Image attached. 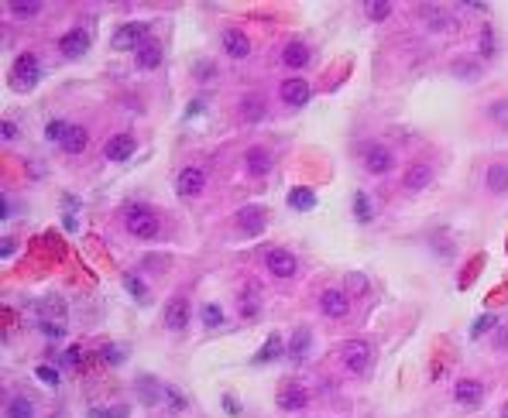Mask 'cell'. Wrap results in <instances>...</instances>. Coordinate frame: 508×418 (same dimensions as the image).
Returning <instances> with one entry per match:
<instances>
[{"mask_svg":"<svg viewBox=\"0 0 508 418\" xmlns=\"http://www.w3.org/2000/svg\"><path fill=\"white\" fill-rule=\"evenodd\" d=\"M289 206L299 209V212H306V209L316 206V192L309 189V185H296L292 192H289Z\"/></svg>","mask_w":508,"mask_h":418,"instance_id":"obj_21","label":"cell"},{"mask_svg":"<svg viewBox=\"0 0 508 418\" xmlns=\"http://www.w3.org/2000/svg\"><path fill=\"white\" fill-rule=\"evenodd\" d=\"M282 62H285V69H306V65H309V45L289 42L282 48Z\"/></svg>","mask_w":508,"mask_h":418,"instance_id":"obj_18","label":"cell"},{"mask_svg":"<svg viewBox=\"0 0 508 418\" xmlns=\"http://www.w3.org/2000/svg\"><path fill=\"white\" fill-rule=\"evenodd\" d=\"M223 412H230V415H237V412H241V408H237V401H234L230 394L223 398Z\"/></svg>","mask_w":508,"mask_h":418,"instance_id":"obj_49","label":"cell"},{"mask_svg":"<svg viewBox=\"0 0 508 418\" xmlns=\"http://www.w3.org/2000/svg\"><path fill=\"white\" fill-rule=\"evenodd\" d=\"M488 189L491 192H508V165L488 168Z\"/></svg>","mask_w":508,"mask_h":418,"instance_id":"obj_25","label":"cell"},{"mask_svg":"<svg viewBox=\"0 0 508 418\" xmlns=\"http://www.w3.org/2000/svg\"><path fill=\"white\" fill-rule=\"evenodd\" d=\"M502 418H508V401H505V405H502Z\"/></svg>","mask_w":508,"mask_h":418,"instance_id":"obj_52","label":"cell"},{"mask_svg":"<svg viewBox=\"0 0 508 418\" xmlns=\"http://www.w3.org/2000/svg\"><path fill=\"white\" fill-rule=\"evenodd\" d=\"M481 52H484V55H491V52H495V35H491V28H484V31H481Z\"/></svg>","mask_w":508,"mask_h":418,"instance_id":"obj_42","label":"cell"},{"mask_svg":"<svg viewBox=\"0 0 508 418\" xmlns=\"http://www.w3.org/2000/svg\"><path fill=\"white\" fill-rule=\"evenodd\" d=\"M454 398L461 401V405H481V398H484V384L481 380H474V377H464V380H457V387H454Z\"/></svg>","mask_w":508,"mask_h":418,"instance_id":"obj_15","label":"cell"},{"mask_svg":"<svg viewBox=\"0 0 508 418\" xmlns=\"http://www.w3.org/2000/svg\"><path fill=\"white\" fill-rule=\"evenodd\" d=\"M42 79V65H38V55L35 52H24L14 59V69H10V86L14 89H35Z\"/></svg>","mask_w":508,"mask_h":418,"instance_id":"obj_2","label":"cell"},{"mask_svg":"<svg viewBox=\"0 0 508 418\" xmlns=\"http://www.w3.org/2000/svg\"><path fill=\"white\" fill-rule=\"evenodd\" d=\"M7 418H35V405H31V398L14 394V398L7 401Z\"/></svg>","mask_w":508,"mask_h":418,"instance_id":"obj_23","label":"cell"},{"mask_svg":"<svg viewBox=\"0 0 508 418\" xmlns=\"http://www.w3.org/2000/svg\"><path fill=\"white\" fill-rule=\"evenodd\" d=\"M354 216H357L361 223H368V219L375 216V209H371V199H368L364 192H357V196H354Z\"/></svg>","mask_w":508,"mask_h":418,"instance_id":"obj_31","label":"cell"},{"mask_svg":"<svg viewBox=\"0 0 508 418\" xmlns=\"http://www.w3.org/2000/svg\"><path fill=\"white\" fill-rule=\"evenodd\" d=\"M35 374L42 377L45 384H59V371H55V367H48V364H42V367H38Z\"/></svg>","mask_w":508,"mask_h":418,"instance_id":"obj_41","label":"cell"},{"mask_svg":"<svg viewBox=\"0 0 508 418\" xmlns=\"http://www.w3.org/2000/svg\"><path fill=\"white\" fill-rule=\"evenodd\" d=\"M45 312H48L52 319H62V316H66V302H62L59 295H52V298H45Z\"/></svg>","mask_w":508,"mask_h":418,"instance_id":"obj_35","label":"cell"},{"mask_svg":"<svg viewBox=\"0 0 508 418\" xmlns=\"http://www.w3.org/2000/svg\"><path fill=\"white\" fill-rule=\"evenodd\" d=\"M264 264H268V271L275 274V278H292L299 268L296 254L285 251V247H271V251L264 254Z\"/></svg>","mask_w":508,"mask_h":418,"instance_id":"obj_6","label":"cell"},{"mask_svg":"<svg viewBox=\"0 0 508 418\" xmlns=\"http://www.w3.org/2000/svg\"><path fill=\"white\" fill-rule=\"evenodd\" d=\"M320 312L330 316V319H343L350 312V298L340 292V288H327V292L320 295Z\"/></svg>","mask_w":508,"mask_h":418,"instance_id":"obj_10","label":"cell"},{"mask_svg":"<svg viewBox=\"0 0 508 418\" xmlns=\"http://www.w3.org/2000/svg\"><path fill=\"white\" fill-rule=\"evenodd\" d=\"M203 323H207V326H220V323H223L220 305H203Z\"/></svg>","mask_w":508,"mask_h":418,"instance_id":"obj_39","label":"cell"},{"mask_svg":"<svg viewBox=\"0 0 508 418\" xmlns=\"http://www.w3.org/2000/svg\"><path fill=\"white\" fill-rule=\"evenodd\" d=\"M498 346H505L508 350V330H498Z\"/></svg>","mask_w":508,"mask_h":418,"instance_id":"obj_51","label":"cell"},{"mask_svg":"<svg viewBox=\"0 0 508 418\" xmlns=\"http://www.w3.org/2000/svg\"><path fill=\"white\" fill-rule=\"evenodd\" d=\"M364 14H368L371 21H384V17L391 14V3H388V0H368V3H364Z\"/></svg>","mask_w":508,"mask_h":418,"instance_id":"obj_30","label":"cell"},{"mask_svg":"<svg viewBox=\"0 0 508 418\" xmlns=\"http://www.w3.org/2000/svg\"><path fill=\"white\" fill-rule=\"evenodd\" d=\"M186 323H189V302L182 295H175L169 305H165V326L179 333V330H186Z\"/></svg>","mask_w":508,"mask_h":418,"instance_id":"obj_14","label":"cell"},{"mask_svg":"<svg viewBox=\"0 0 508 418\" xmlns=\"http://www.w3.org/2000/svg\"><path fill=\"white\" fill-rule=\"evenodd\" d=\"M340 360H343V367H347L350 374H364V371L371 367V343H364V339H347L343 350H340Z\"/></svg>","mask_w":508,"mask_h":418,"instance_id":"obj_3","label":"cell"},{"mask_svg":"<svg viewBox=\"0 0 508 418\" xmlns=\"http://www.w3.org/2000/svg\"><path fill=\"white\" fill-rule=\"evenodd\" d=\"M38 330H42L45 336H52V339H62V336H66V326H62V323H38Z\"/></svg>","mask_w":508,"mask_h":418,"instance_id":"obj_40","label":"cell"},{"mask_svg":"<svg viewBox=\"0 0 508 418\" xmlns=\"http://www.w3.org/2000/svg\"><path fill=\"white\" fill-rule=\"evenodd\" d=\"M89 418H127V405H121V408H89Z\"/></svg>","mask_w":508,"mask_h":418,"instance_id":"obj_37","label":"cell"},{"mask_svg":"<svg viewBox=\"0 0 508 418\" xmlns=\"http://www.w3.org/2000/svg\"><path fill=\"white\" fill-rule=\"evenodd\" d=\"M134 387H137V394L144 398V405H155V401H158V384H155V377H137Z\"/></svg>","mask_w":508,"mask_h":418,"instance_id":"obj_27","label":"cell"},{"mask_svg":"<svg viewBox=\"0 0 508 418\" xmlns=\"http://www.w3.org/2000/svg\"><path fill=\"white\" fill-rule=\"evenodd\" d=\"M244 162H248V171H254V175H268L271 171V155L264 148H251Z\"/></svg>","mask_w":508,"mask_h":418,"instance_id":"obj_22","label":"cell"},{"mask_svg":"<svg viewBox=\"0 0 508 418\" xmlns=\"http://www.w3.org/2000/svg\"><path fill=\"white\" fill-rule=\"evenodd\" d=\"M495 326H498V316H481V319L470 326V336L477 339V336H484L488 330H495Z\"/></svg>","mask_w":508,"mask_h":418,"instance_id":"obj_34","label":"cell"},{"mask_svg":"<svg viewBox=\"0 0 508 418\" xmlns=\"http://www.w3.org/2000/svg\"><path fill=\"white\" fill-rule=\"evenodd\" d=\"M309 405V391L302 387V384H285L282 391H278V408H285V412H302Z\"/></svg>","mask_w":508,"mask_h":418,"instance_id":"obj_12","label":"cell"},{"mask_svg":"<svg viewBox=\"0 0 508 418\" xmlns=\"http://www.w3.org/2000/svg\"><path fill=\"white\" fill-rule=\"evenodd\" d=\"M0 254H3V261H7V257L14 254V240H3V244H0Z\"/></svg>","mask_w":508,"mask_h":418,"instance_id":"obj_50","label":"cell"},{"mask_svg":"<svg viewBox=\"0 0 508 418\" xmlns=\"http://www.w3.org/2000/svg\"><path fill=\"white\" fill-rule=\"evenodd\" d=\"M203 189H207V175H203V171H200L196 165L182 168V171L175 175V192H179V196H186V199H196Z\"/></svg>","mask_w":508,"mask_h":418,"instance_id":"obj_5","label":"cell"},{"mask_svg":"<svg viewBox=\"0 0 508 418\" xmlns=\"http://www.w3.org/2000/svg\"><path fill=\"white\" fill-rule=\"evenodd\" d=\"M124 223H127V233L137 237V240H155V237L162 233L158 216H155L148 206H141V203H130V206H127Z\"/></svg>","mask_w":508,"mask_h":418,"instance_id":"obj_1","label":"cell"},{"mask_svg":"<svg viewBox=\"0 0 508 418\" xmlns=\"http://www.w3.org/2000/svg\"><path fill=\"white\" fill-rule=\"evenodd\" d=\"M347 285H354V292H368V278H361V274H350Z\"/></svg>","mask_w":508,"mask_h":418,"instance_id":"obj_46","label":"cell"},{"mask_svg":"<svg viewBox=\"0 0 508 418\" xmlns=\"http://www.w3.org/2000/svg\"><path fill=\"white\" fill-rule=\"evenodd\" d=\"M309 96H313V89L306 79H285L282 83V100L289 103V107H302V103H309Z\"/></svg>","mask_w":508,"mask_h":418,"instance_id":"obj_17","label":"cell"},{"mask_svg":"<svg viewBox=\"0 0 508 418\" xmlns=\"http://www.w3.org/2000/svg\"><path fill=\"white\" fill-rule=\"evenodd\" d=\"M429 24H433L436 31H454V17H433Z\"/></svg>","mask_w":508,"mask_h":418,"instance_id":"obj_44","label":"cell"},{"mask_svg":"<svg viewBox=\"0 0 508 418\" xmlns=\"http://www.w3.org/2000/svg\"><path fill=\"white\" fill-rule=\"evenodd\" d=\"M429 182H433V168L429 165H412L405 171V189H409V192H419V189H426Z\"/></svg>","mask_w":508,"mask_h":418,"instance_id":"obj_19","label":"cell"},{"mask_svg":"<svg viewBox=\"0 0 508 418\" xmlns=\"http://www.w3.org/2000/svg\"><path fill=\"white\" fill-rule=\"evenodd\" d=\"M80 360H83V353H80V346H69V350L62 353V367H66V371H73V367H80Z\"/></svg>","mask_w":508,"mask_h":418,"instance_id":"obj_38","label":"cell"},{"mask_svg":"<svg viewBox=\"0 0 508 418\" xmlns=\"http://www.w3.org/2000/svg\"><path fill=\"white\" fill-rule=\"evenodd\" d=\"M0 137H3V141H14V137H17V127H14V121H3V124H0Z\"/></svg>","mask_w":508,"mask_h":418,"instance_id":"obj_43","label":"cell"},{"mask_svg":"<svg viewBox=\"0 0 508 418\" xmlns=\"http://www.w3.org/2000/svg\"><path fill=\"white\" fill-rule=\"evenodd\" d=\"M124 285H127V292L134 295L137 302H148V288H144V281H141L137 274H130V271H127V274H124Z\"/></svg>","mask_w":508,"mask_h":418,"instance_id":"obj_32","label":"cell"},{"mask_svg":"<svg viewBox=\"0 0 508 418\" xmlns=\"http://www.w3.org/2000/svg\"><path fill=\"white\" fill-rule=\"evenodd\" d=\"M165 398H169L175 408H186V401H182V394H179V391H165Z\"/></svg>","mask_w":508,"mask_h":418,"instance_id":"obj_48","label":"cell"},{"mask_svg":"<svg viewBox=\"0 0 508 418\" xmlns=\"http://www.w3.org/2000/svg\"><path fill=\"white\" fill-rule=\"evenodd\" d=\"M144 42H148V24H141V21H127L114 31V48H121V52L141 48Z\"/></svg>","mask_w":508,"mask_h":418,"instance_id":"obj_4","label":"cell"},{"mask_svg":"<svg viewBox=\"0 0 508 418\" xmlns=\"http://www.w3.org/2000/svg\"><path fill=\"white\" fill-rule=\"evenodd\" d=\"M282 350H285V346H282V336H268V343H264V350L254 357V364H268V360H275Z\"/></svg>","mask_w":508,"mask_h":418,"instance_id":"obj_29","label":"cell"},{"mask_svg":"<svg viewBox=\"0 0 508 418\" xmlns=\"http://www.w3.org/2000/svg\"><path fill=\"white\" fill-rule=\"evenodd\" d=\"M223 52H227L230 59H248V55H251V42H248V35L237 31V28L223 31Z\"/></svg>","mask_w":508,"mask_h":418,"instance_id":"obj_16","label":"cell"},{"mask_svg":"<svg viewBox=\"0 0 508 418\" xmlns=\"http://www.w3.org/2000/svg\"><path fill=\"white\" fill-rule=\"evenodd\" d=\"M391 165H395V155L384 144H368L364 148V168L371 175H384V171H391Z\"/></svg>","mask_w":508,"mask_h":418,"instance_id":"obj_9","label":"cell"},{"mask_svg":"<svg viewBox=\"0 0 508 418\" xmlns=\"http://www.w3.org/2000/svg\"><path fill=\"white\" fill-rule=\"evenodd\" d=\"M7 10H10L14 17H35V14H42V3H38V0H10Z\"/></svg>","mask_w":508,"mask_h":418,"instance_id":"obj_26","label":"cell"},{"mask_svg":"<svg viewBox=\"0 0 508 418\" xmlns=\"http://www.w3.org/2000/svg\"><path fill=\"white\" fill-rule=\"evenodd\" d=\"M309 343H313V333H309V330H296L292 343H289V353H292L296 360H302V357H306V350H309Z\"/></svg>","mask_w":508,"mask_h":418,"instance_id":"obj_28","label":"cell"},{"mask_svg":"<svg viewBox=\"0 0 508 418\" xmlns=\"http://www.w3.org/2000/svg\"><path fill=\"white\" fill-rule=\"evenodd\" d=\"M234 223L241 226V233L257 237V233H264L268 216H264V209H261V206H241V209H237V216H234Z\"/></svg>","mask_w":508,"mask_h":418,"instance_id":"obj_7","label":"cell"},{"mask_svg":"<svg viewBox=\"0 0 508 418\" xmlns=\"http://www.w3.org/2000/svg\"><path fill=\"white\" fill-rule=\"evenodd\" d=\"M59 52H62V59H83L86 52H89V31H86V28L66 31V35L59 38Z\"/></svg>","mask_w":508,"mask_h":418,"instance_id":"obj_8","label":"cell"},{"mask_svg":"<svg viewBox=\"0 0 508 418\" xmlns=\"http://www.w3.org/2000/svg\"><path fill=\"white\" fill-rule=\"evenodd\" d=\"M241 117H244L248 124H257V121L264 117V103H261L257 96H244V100H241Z\"/></svg>","mask_w":508,"mask_h":418,"instance_id":"obj_24","label":"cell"},{"mask_svg":"<svg viewBox=\"0 0 508 418\" xmlns=\"http://www.w3.org/2000/svg\"><path fill=\"white\" fill-rule=\"evenodd\" d=\"M86 141H89L86 127H80V124H66L62 137H59V148H62L66 155H80V151H86Z\"/></svg>","mask_w":508,"mask_h":418,"instance_id":"obj_13","label":"cell"},{"mask_svg":"<svg viewBox=\"0 0 508 418\" xmlns=\"http://www.w3.org/2000/svg\"><path fill=\"white\" fill-rule=\"evenodd\" d=\"M134 151H137V144H134V137H130V134H114V137L107 141V148H103L107 162H127Z\"/></svg>","mask_w":508,"mask_h":418,"instance_id":"obj_11","label":"cell"},{"mask_svg":"<svg viewBox=\"0 0 508 418\" xmlns=\"http://www.w3.org/2000/svg\"><path fill=\"white\" fill-rule=\"evenodd\" d=\"M158 65H162V48L155 42H144L137 48V69L148 72V69H158Z\"/></svg>","mask_w":508,"mask_h":418,"instance_id":"obj_20","label":"cell"},{"mask_svg":"<svg viewBox=\"0 0 508 418\" xmlns=\"http://www.w3.org/2000/svg\"><path fill=\"white\" fill-rule=\"evenodd\" d=\"M454 69H457V76H464V79H470V76L477 79V76H481V65H477V62H470V59H461Z\"/></svg>","mask_w":508,"mask_h":418,"instance_id":"obj_36","label":"cell"},{"mask_svg":"<svg viewBox=\"0 0 508 418\" xmlns=\"http://www.w3.org/2000/svg\"><path fill=\"white\" fill-rule=\"evenodd\" d=\"M103 360H107V364H121V360H124V353H121V350H114V346H107V350H103Z\"/></svg>","mask_w":508,"mask_h":418,"instance_id":"obj_47","label":"cell"},{"mask_svg":"<svg viewBox=\"0 0 508 418\" xmlns=\"http://www.w3.org/2000/svg\"><path fill=\"white\" fill-rule=\"evenodd\" d=\"M62 130H66V124H62V121H52L45 134H48V141H59V137H62Z\"/></svg>","mask_w":508,"mask_h":418,"instance_id":"obj_45","label":"cell"},{"mask_svg":"<svg viewBox=\"0 0 508 418\" xmlns=\"http://www.w3.org/2000/svg\"><path fill=\"white\" fill-rule=\"evenodd\" d=\"M488 117H491L495 124L508 127V100H498V103H491V107H488Z\"/></svg>","mask_w":508,"mask_h":418,"instance_id":"obj_33","label":"cell"}]
</instances>
